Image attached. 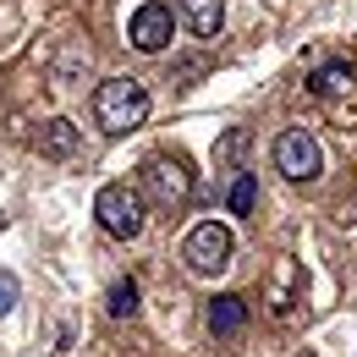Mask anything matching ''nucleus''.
<instances>
[{"label":"nucleus","mask_w":357,"mask_h":357,"mask_svg":"<svg viewBox=\"0 0 357 357\" xmlns=\"http://www.w3.org/2000/svg\"><path fill=\"white\" fill-rule=\"evenodd\" d=\"M93 121L110 137L137 132V127L149 121V89H143L137 77H105V83L93 89Z\"/></svg>","instance_id":"obj_1"},{"label":"nucleus","mask_w":357,"mask_h":357,"mask_svg":"<svg viewBox=\"0 0 357 357\" xmlns=\"http://www.w3.org/2000/svg\"><path fill=\"white\" fill-rule=\"evenodd\" d=\"M231 253H236V242H231V231H225L220 220L192 225V231H187V242H181L187 269H192V275H204V280L225 275V269H231Z\"/></svg>","instance_id":"obj_2"},{"label":"nucleus","mask_w":357,"mask_h":357,"mask_svg":"<svg viewBox=\"0 0 357 357\" xmlns=\"http://www.w3.org/2000/svg\"><path fill=\"white\" fill-rule=\"evenodd\" d=\"M93 215H99V225H105L110 236H121V242L143 236V225H149V215H143V192H132L127 181H110V187H99V198H93Z\"/></svg>","instance_id":"obj_3"},{"label":"nucleus","mask_w":357,"mask_h":357,"mask_svg":"<svg viewBox=\"0 0 357 357\" xmlns=\"http://www.w3.org/2000/svg\"><path fill=\"white\" fill-rule=\"evenodd\" d=\"M143 192H149V204H154V209L176 215L181 204L192 198V171L181 165L176 154H154V160L143 165Z\"/></svg>","instance_id":"obj_4"},{"label":"nucleus","mask_w":357,"mask_h":357,"mask_svg":"<svg viewBox=\"0 0 357 357\" xmlns=\"http://www.w3.org/2000/svg\"><path fill=\"white\" fill-rule=\"evenodd\" d=\"M275 171L291 181H319L324 176V149H319V137L303 132V127H291V132L275 137Z\"/></svg>","instance_id":"obj_5"},{"label":"nucleus","mask_w":357,"mask_h":357,"mask_svg":"<svg viewBox=\"0 0 357 357\" xmlns=\"http://www.w3.org/2000/svg\"><path fill=\"white\" fill-rule=\"evenodd\" d=\"M171 33H176V17H171L165 0H143L132 11V22H127V39H132V50H143V55H160V50L171 45Z\"/></svg>","instance_id":"obj_6"},{"label":"nucleus","mask_w":357,"mask_h":357,"mask_svg":"<svg viewBox=\"0 0 357 357\" xmlns=\"http://www.w3.org/2000/svg\"><path fill=\"white\" fill-rule=\"evenodd\" d=\"M77 143H83V132H77L66 116H55V121H45V127H33V149H39L45 160H72Z\"/></svg>","instance_id":"obj_7"},{"label":"nucleus","mask_w":357,"mask_h":357,"mask_svg":"<svg viewBox=\"0 0 357 357\" xmlns=\"http://www.w3.org/2000/svg\"><path fill=\"white\" fill-rule=\"evenodd\" d=\"M181 17L198 39H215L225 28V0H181Z\"/></svg>","instance_id":"obj_8"},{"label":"nucleus","mask_w":357,"mask_h":357,"mask_svg":"<svg viewBox=\"0 0 357 357\" xmlns=\"http://www.w3.org/2000/svg\"><path fill=\"white\" fill-rule=\"evenodd\" d=\"M242 324H248V303H242V297L225 291V297L209 303V330H215V335H236Z\"/></svg>","instance_id":"obj_9"},{"label":"nucleus","mask_w":357,"mask_h":357,"mask_svg":"<svg viewBox=\"0 0 357 357\" xmlns=\"http://www.w3.org/2000/svg\"><path fill=\"white\" fill-rule=\"evenodd\" d=\"M308 89L319 93V99H330V93H347L352 89V61H330V66H319L308 77Z\"/></svg>","instance_id":"obj_10"},{"label":"nucleus","mask_w":357,"mask_h":357,"mask_svg":"<svg viewBox=\"0 0 357 357\" xmlns=\"http://www.w3.org/2000/svg\"><path fill=\"white\" fill-rule=\"evenodd\" d=\"M105 308H110V319H132L137 313V280H116L110 297H105Z\"/></svg>","instance_id":"obj_11"},{"label":"nucleus","mask_w":357,"mask_h":357,"mask_svg":"<svg viewBox=\"0 0 357 357\" xmlns=\"http://www.w3.org/2000/svg\"><path fill=\"white\" fill-rule=\"evenodd\" d=\"M231 215H253V204H259V181H253V171H242V176L231 181Z\"/></svg>","instance_id":"obj_12"},{"label":"nucleus","mask_w":357,"mask_h":357,"mask_svg":"<svg viewBox=\"0 0 357 357\" xmlns=\"http://www.w3.org/2000/svg\"><path fill=\"white\" fill-rule=\"evenodd\" d=\"M242 149H248V127H231V132L215 143V165H231V160H236Z\"/></svg>","instance_id":"obj_13"},{"label":"nucleus","mask_w":357,"mask_h":357,"mask_svg":"<svg viewBox=\"0 0 357 357\" xmlns=\"http://www.w3.org/2000/svg\"><path fill=\"white\" fill-rule=\"evenodd\" d=\"M11 308H17V275H11V269H0V319H6Z\"/></svg>","instance_id":"obj_14"}]
</instances>
